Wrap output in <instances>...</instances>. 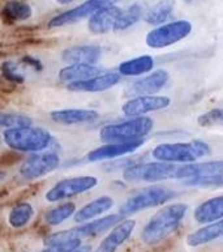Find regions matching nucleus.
<instances>
[{"mask_svg":"<svg viewBox=\"0 0 223 252\" xmlns=\"http://www.w3.org/2000/svg\"><path fill=\"white\" fill-rule=\"evenodd\" d=\"M188 205L184 203H174L163 207L148 221L141 231V241L145 245H157L176 231L183 220L186 219Z\"/></svg>","mask_w":223,"mask_h":252,"instance_id":"1","label":"nucleus"},{"mask_svg":"<svg viewBox=\"0 0 223 252\" xmlns=\"http://www.w3.org/2000/svg\"><path fill=\"white\" fill-rule=\"evenodd\" d=\"M1 139L9 149L27 153H39L51 145L53 135L42 127H19L4 129Z\"/></svg>","mask_w":223,"mask_h":252,"instance_id":"2","label":"nucleus"},{"mask_svg":"<svg viewBox=\"0 0 223 252\" xmlns=\"http://www.w3.org/2000/svg\"><path fill=\"white\" fill-rule=\"evenodd\" d=\"M210 145L201 140L188 143H165L153 149L151 155L157 161L167 163H191L210 155Z\"/></svg>","mask_w":223,"mask_h":252,"instance_id":"3","label":"nucleus"},{"mask_svg":"<svg viewBox=\"0 0 223 252\" xmlns=\"http://www.w3.org/2000/svg\"><path fill=\"white\" fill-rule=\"evenodd\" d=\"M154 127V122L148 117H136L129 121L109 125L101 128L99 137L106 144L129 143L144 139Z\"/></svg>","mask_w":223,"mask_h":252,"instance_id":"4","label":"nucleus"},{"mask_svg":"<svg viewBox=\"0 0 223 252\" xmlns=\"http://www.w3.org/2000/svg\"><path fill=\"white\" fill-rule=\"evenodd\" d=\"M123 216L120 213H115V215L105 216L102 219L91 220V221L84 222L80 223L79 226L72 227V229L63 230L59 233L50 234L49 237L45 239V246L54 245V243H60V242L72 241V239H85V238L97 237L99 234L105 233L107 230L112 229L113 226L123 221Z\"/></svg>","mask_w":223,"mask_h":252,"instance_id":"5","label":"nucleus"},{"mask_svg":"<svg viewBox=\"0 0 223 252\" xmlns=\"http://www.w3.org/2000/svg\"><path fill=\"white\" fill-rule=\"evenodd\" d=\"M176 193L172 189L167 187H149L144 189L142 191L137 192L133 196H131L127 201L120 207V213L123 217L129 215H135L137 212L145 211L149 208L159 207L162 204L167 203L168 200L174 199Z\"/></svg>","mask_w":223,"mask_h":252,"instance_id":"6","label":"nucleus"},{"mask_svg":"<svg viewBox=\"0 0 223 252\" xmlns=\"http://www.w3.org/2000/svg\"><path fill=\"white\" fill-rule=\"evenodd\" d=\"M192 32V24L188 20H176L162 24L146 34L145 42L150 49H166L183 41Z\"/></svg>","mask_w":223,"mask_h":252,"instance_id":"7","label":"nucleus"},{"mask_svg":"<svg viewBox=\"0 0 223 252\" xmlns=\"http://www.w3.org/2000/svg\"><path fill=\"white\" fill-rule=\"evenodd\" d=\"M178 166L167 162H146L136 163L125 167L123 171V178L128 182H148L157 183L167 179H175V171Z\"/></svg>","mask_w":223,"mask_h":252,"instance_id":"8","label":"nucleus"},{"mask_svg":"<svg viewBox=\"0 0 223 252\" xmlns=\"http://www.w3.org/2000/svg\"><path fill=\"white\" fill-rule=\"evenodd\" d=\"M98 185V178L93 175H81V177L67 178L57 182L49 191L46 192V200L50 203H57L63 200L71 199L84 192L93 189Z\"/></svg>","mask_w":223,"mask_h":252,"instance_id":"9","label":"nucleus"},{"mask_svg":"<svg viewBox=\"0 0 223 252\" xmlns=\"http://www.w3.org/2000/svg\"><path fill=\"white\" fill-rule=\"evenodd\" d=\"M59 165H60V158L56 153L39 152V153H33L21 163L19 173L24 179L33 181V179L49 175L50 173L55 171Z\"/></svg>","mask_w":223,"mask_h":252,"instance_id":"10","label":"nucleus"},{"mask_svg":"<svg viewBox=\"0 0 223 252\" xmlns=\"http://www.w3.org/2000/svg\"><path fill=\"white\" fill-rule=\"evenodd\" d=\"M117 1H121V0H86L85 3L53 17L49 21V28H61L72 25L85 17H90L94 12L99 11L102 8L115 5Z\"/></svg>","mask_w":223,"mask_h":252,"instance_id":"11","label":"nucleus"},{"mask_svg":"<svg viewBox=\"0 0 223 252\" xmlns=\"http://www.w3.org/2000/svg\"><path fill=\"white\" fill-rule=\"evenodd\" d=\"M171 105V99L166 95H140L129 98L121 106V111L127 117H142L145 114L161 111Z\"/></svg>","mask_w":223,"mask_h":252,"instance_id":"12","label":"nucleus"},{"mask_svg":"<svg viewBox=\"0 0 223 252\" xmlns=\"http://www.w3.org/2000/svg\"><path fill=\"white\" fill-rule=\"evenodd\" d=\"M170 80V73L166 69H157L150 75L141 77L127 88L125 94L128 97H140V95H154L162 91Z\"/></svg>","mask_w":223,"mask_h":252,"instance_id":"13","label":"nucleus"},{"mask_svg":"<svg viewBox=\"0 0 223 252\" xmlns=\"http://www.w3.org/2000/svg\"><path fill=\"white\" fill-rule=\"evenodd\" d=\"M135 229H136L135 220H123L113 226L94 252H116L131 238Z\"/></svg>","mask_w":223,"mask_h":252,"instance_id":"14","label":"nucleus"},{"mask_svg":"<svg viewBox=\"0 0 223 252\" xmlns=\"http://www.w3.org/2000/svg\"><path fill=\"white\" fill-rule=\"evenodd\" d=\"M121 76L115 72L101 73L94 77H90L83 81H75L67 85V89L76 93H98V92L109 91L116 84L120 83Z\"/></svg>","mask_w":223,"mask_h":252,"instance_id":"15","label":"nucleus"},{"mask_svg":"<svg viewBox=\"0 0 223 252\" xmlns=\"http://www.w3.org/2000/svg\"><path fill=\"white\" fill-rule=\"evenodd\" d=\"M145 140H136V141H129V143H109L102 147H98L90 151L86 155V159L89 162H99L111 158L121 157V156L129 155L136 152L139 148L144 145Z\"/></svg>","mask_w":223,"mask_h":252,"instance_id":"16","label":"nucleus"},{"mask_svg":"<svg viewBox=\"0 0 223 252\" xmlns=\"http://www.w3.org/2000/svg\"><path fill=\"white\" fill-rule=\"evenodd\" d=\"M223 174V159L206 162H191L186 165L178 166L175 171V179H191V178L210 177Z\"/></svg>","mask_w":223,"mask_h":252,"instance_id":"17","label":"nucleus"},{"mask_svg":"<svg viewBox=\"0 0 223 252\" xmlns=\"http://www.w3.org/2000/svg\"><path fill=\"white\" fill-rule=\"evenodd\" d=\"M102 49L97 45H76L63 50L61 61L69 64H97Z\"/></svg>","mask_w":223,"mask_h":252,"instance_id":"18","label":"nucleus"},{"mask_svg":"<svg viewBox=\"0 0 223 252\" xmlns=\"http://www.w3.org/2000/svg\"><path fill=\"white\" fill-rule=\"evenodd\" d=\"M50 118L55 123L64 126L89 125L98 121L99 113L87 109H64L53 111L50 114Z\"/></svg>","mask_w":223,"mask_h":252,"instance_id":"19","label":"nucleus"},{"mask_svg":"<svg viewBox=\"0 0 223 252\" xmlns=\"http://www.w3.org/2000/svg\"><path fill=\"white\" fill-rule=\"evenodd\" d=\"M121 13V9L116 5L105 7L99 11L94 12L89 17L87 29L93 34H106L113 31L117 19Z\"/></svg>","mask_w":223,"mask_h":252,"instance_id":"20","label":"nucleus"},{"mask_svg":"<svg viewBox=\"0 0 223 252\" xmlns=\"http://www.w3.org/2000/svg\"><path fill=\"white\" fill-rule=\"evenodd\" d=\"M193 217L202 225L223 220V195L216 196L198 204L195 208Z\"/></svg>","mask_w":223,"mask_h":252,"instance_id":"21","label":"nucleus"},{"mask_svg":"<svg viewBox=\"0 0 223 252\" xmlns=\"http://www.w3.org/2000/svg\"><path fill=\"white\" fill-rule=\"evenodd\" d=\"M103 71L102 67H98L97 64H69L67 67H63L59 71V79L63 83H75V81H83L97 75H101Z\"/></svg>","mask_w":223,"mask_h":252,"instance_id":"22","label":"nucleus"},{"mask_svg":"<svg viewBox=\"0 0 223 252\" xmlns=\"http://www.w3.org/2000/svg\"><path fill=\"white\" fill-rule=\"evenodd\" d=\"M113 205V200L110 196H99L95 200L84 205L81 209L76 211L75 222L77 223H84V222L91 221L99 217L107 211H110Z\"/></svg>","mask_w":223,"mask_h":252,"instance_id":"23","label":"nucleus"},{"mask_svg":"<svg viewBox=\"0 0 223 252\" xmlns=\"http://www.w3.org/2000/svg\"><path fill=\"white\" fill-rule=\"evenodd\" d=\"M221 237H223V220L206 223L204 227L188 234L186 242L191 247H200V246L208 245Z\"/></svg>","mask_w":223,"mask_h":252,"instance_id":"24","label":"nucleus"},{"mask_svg":"<svg viewBox=\"0 0 223 252\" xmlns=\"http://www.w3.org/2000/svg\"><path fill=\"white\" fill-rule=\"evenodd\" d=\"M154 67V58L150 55H142V57L133 58L129 61H125L119 64V75L120 76H141L148 73Z\"/></svg>","mask_w":223,"mask_h":252,"instance_id":"25","label":"nucleus"},{"mask_svg":"<svg viewBox=\"0 0 223 252\" xmlns=\"http://www.w3.org/2000/svg\"><path fill=\"white\" fill-rule=\"evenodd\" d=\"M174 0H159L145 13V21L150 25H162L174 12Z\"/></svg>","mask_w":223,"mask_h":252,"instance_id":"26","label":"nucleus"},{"mask_svg":"<svg viewBox=\"0 0 223 252\" xmlns=\"http://www.w3.org/2000/svg\"><path fill=\"white\" fill-rule=\"evenodd\" d=\"M144 16V5L141 3H133L131 4L127 9H121V13L117 19L113 32H123L127 31L133 25H136Z\"/></svg>","mask_w":223,"mask_h":252,"instance_id":"27","label":"nucleus"},{"mask_svg":"<svg viewBox=\"0 0 223 252\" xmlns=\"http://www.w3.org/2000/svg\"><path fill=\"white\" fill-rule=\"evenodd\" d=\"M34 217V208L29 203H19L12 208L8 215V222L13 229L27 226Z\"/></svg>","mask_w":223,"mask_h":252,"instance_id":"28","label":"nucleus"},{"mask_svg":"<svg viewBox=\"0 0 223 252\" xmlns=\"http://www.w3.org/2000/svg\"><path fill=\"white\" fill-rule=\"evenodd\" d=\"M33 9L28 3L21 0H9L3 8V16L9 21H25L30 19Z\"/></svg>","mask_w":223,"mask_h":252,"instance_id":"29","label":"nucleus"},{"mask_svg":"<svg viewBox=\"0 0 223 252\" xmlns=\"http://www.w3.org/2000/svg\"><path fill=\"white\" fill-rule=\"evenodd\" d=\"M76 213V205L73 203H63L57 207L47 211L45 215V221L51 226H57L71 219Z\"/></svg>","mask_w":223,"mask_h":252,"instance_id":"30","label":"nucleus"},{"mask_svg":"<svg viewBox=\"0 0 223 252\" xmlns=\"http://www.w3.org/2000/svg\"><path fill=\"white\" fill-rule=\"evenodd\" d=\"M33 125V121L28 115L23 114H0V129H9V128L28 127Z\"/></svg>","mask_w":223,"mask_h":252,"instance_id":"31","label":"nucleus"},{"mask_svg":"<svg viewBox=\"0 0 223 252\" xmlns=\"http://www.w3.org/2000/svg\"><path fill=\"white\" fill-rule=\"evenodd\" d=\"M197 123L204 128L216 127V126L223 127V109L217 107V109L209 110L206 113L201 114L200 117L197 118Z\"/></svg>","mask_w":223,"mask_h":252,"instance_id":"32","label":"nucleus"},{"mask_svg":"<svg viewBox=\"0 0 223 252\" xmlns=\"http://www.w3.org/2000/svg\"><path fill=\"white\" fill-rule=\"evenodd\" d=\"M183 185L191 186V187H222L223 174L210 175V177L191 178V179L183 181Z\"/></svg>","mask_w":223,"mask_h":252,"instance_id":"33","label":"nucleus"},{"mask_svg":"<svg viewBox=\"0 0 223 252\" xmlns=\"http://www.w3.org/2000/svg\"><path fill=\"white\" fill-rule=\"evenodd\" d=\"M81 246V241L80 239H72V241L60 242V243H54V245L46 246V249H43L39 252H73Z\"/></svg>","mask_w":223,"mask_h":252,"instance_id":"34","label":"nucleus"},{"mask_svg":"<svg viewBox=\"0 0 223 252\" xmlns=\"http://www.w3.org/2000/svg\"><path fill=\"white\" fill-rule=\"evenodd\" d=\"M1 71H3L4 76L12 81H23V73L19 71V67L15 63H9V62L4 63Z\"/></svg>","mask_w":223,"mask_h":252,"instance_id":"35","label":"nucleus"},{"mask_svg":"<svg viewBox=\"0 0 223 252\" xmlns=\"http://www.w3.org/2000/svg\"><path fill=\"white\" fill-rule=\"evenodd\" d=\"M73 252H91V247H90V246H87V245H85V246L81 245L79 249L75 250Z\"/></svg>","mask_w":223,"mask_h":252,"instance_id":"36","label":"nucleus"},{"mask_svg":"<svg viewBox=\"0 0 223 252\" xmlns=\"http://www.w3.org/2000/svg\"><path fill=\"white\" fill-rule=\"evenodd\" d=\"M57 3L59 4H71V3H73V1H76V0H56Z\"/></svg>","mask_w":223,"mask_h":252,"instance_id":"37","label":"nucleus"},{"mask_svg":"<svg viewBox=\"0 0 223 252\" xmlns=\"http://www.w3.org/2000/svg\"><path fill=\"white\" fill-rule=\"evenodd\" d=\"M5 175H7V174H5V171L0 170V182L3 181V179H5Z\"/></svg>","mask_w":223,"mask_h":252,"instance_id":"38","label":"nucleus"},{"mask_svg":"<svg viewBox=\"0 0 223 252\" xmlns=\"http://www.w3.org/2000/svg\"><path fill=\"white\" fill-rule=\"evenodd\" d=\"M186 3H191V1H195V0H184Z\"/></svg>","mask_w":223,"mask_h":252,"instance_id":"39","label":"nucleus"}]
</instances>
